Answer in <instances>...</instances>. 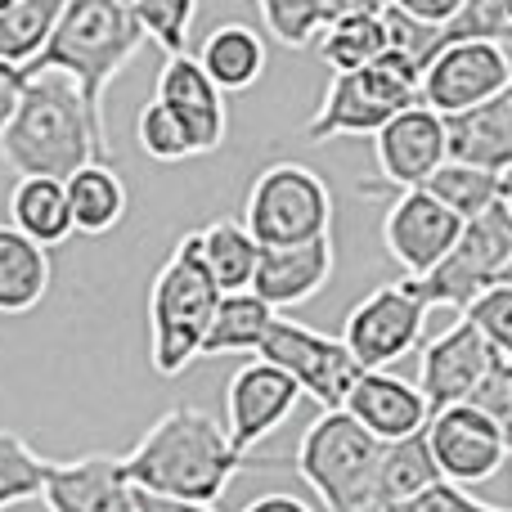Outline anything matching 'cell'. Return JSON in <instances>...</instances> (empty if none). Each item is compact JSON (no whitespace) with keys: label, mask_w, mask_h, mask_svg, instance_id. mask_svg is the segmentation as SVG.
Instances as JSON below:
<instances>
[{"label":"cell","mask_w":512,"mask_h":512,"mask_svg":"<svg viewBox=\"0 0 512 512\" xmlns=\"http://www.w3.org/2000/svg\"><path fill=\"white\" fill-rule=\"evenodd\" d=\"M122 468L135 490L185 504H216L230 490L243 468H252V454L234 450L221 418L203 414L194 405H171L149 432L122 454Z\"/></svg>","instance_id":"cell-1"},{"label":"cell","mask_w":512,"mask_h":512,"mask_svg":"<svg viewBox=\"0 0 512 512\" xmlns=\"http://www.w3.org/2000/svg\"><path fill=\"white\" fill-rule=\"evenodd\" d=\"M0 162L14 176L68 180L86 162H113V149L99 144L77 81L68 72H36L14 122L0 131Z\"/></svg>","instance_id":"cell-2"},{"label":"cell","mask_w":512,"mask_h":512,"mask_svg":"<svg viewBox=\"0 0 512 512\" xmlns=\"http://www.w3.org/2000/svg\"><path fill=\"white\" fill-rule=\"evenodd\" d=\"M144 23L135 14V0H68L54 36L32 63H23L27 77L36 72H68L77 81L86 113L95 122L99 144L108 149V126H104V95L113 77L140 54Z\"/></svg>","instance_id":"cell-3"},{"label":"cell","mask_w":512,"mask_h":512,"mask_svg":"<svg viewBox=\"0 0 512 512\" xmlns=\"http://www.w3.org/2000/svg\"><path fill=\"white\" fill-rule=\"evenodd\" d=\"M221 301V283L203 261L198 230L180 234V243L153 274L149 288V360L158 378H180L194 360H203V337Z\"/></svg>","instance_id":"cell-4"},{"label":"cell","mask_w":512,"mask_h":512,"mask_svg":"<svg viewBox=\"0 0 512 512\" xmlns=\"http://www.w3.org/2000/svg\"><path fill=\"white\" fill-rule=\"evenodd\" d=\"M378 459L382 441L346 409H324L301 432L297 477L315 490L324 512H378Z\"/></svg>","instance_id":"cell-5"},{"label":"cell","mask_w":512,"mask_h":512,"mask_svg":"<svg viewBox=\"0 0 512 512\" xmlns=\"http://www.w3.org/2000/svg\"><path fill=\"white\" fill-rule=\"evenodd\" d=\"M409 104H423V72L400 50H382L373 63L351 72H333L324 104L306 122L310 144H328L342 135H378Z\"/></svg>","instance_id":"cell-6"},{"label":"cell","mask_w":512,"mask_h":512,"mask_svg":"<svg viewBox=\"0 0 512 512\" xmlns=\"http://www.w3.org/2000/svg\"><path fill=\"white\" fill-rule=\"evenodd\" d=\"M512 261V198H499L481 216L463 221V234L427 274H405V283L427 306L468 310L490 283L504 279Z\"/></svg>","instance_id":"cell-7"},{"label":"cell","mask_w":512,"mask_h":512,"mask_svg":"<svg viewBox=\"0 0 512 512\" xmlns=\"http://www.w3.org/2000/svg\"><path fill=\"white\" fill-rule=\"evenodd\" d=\"M243 225L261 248H283V243H306L333 230V194L324 176L297 162H274L248 189Z\"/></svg>","instance_id":"cell-8"},{"label":"cell","mask_w":512,"mask_h":512,"mask_svg":"<svg viewBox=\"0 0 512 512\" xmlns=\"http://www.w3.org/2000/svg\"><path fill=\"white\" fill-rule=\"evenodd\" d=\"M256 355L270 364H279L283 373H292L301 387V396H310L319 409H342L351 396L355 378L364 373V364L351 355V346L342 337L315 333V328L297 324V319L274 315L265 328Z\"/></svg>","instance_id":"cell-9"},{"label":"cell","mask_w":512,"mask_h":512,"mask_svg":"<svg viewBox=\"0 0 512 512\" xmlns=\"http://www.w3.org/2000/svg\"><path fill=\"white\" fill-rule=\"evenodd\" d=\"M427 301L409 288L405 279L387 283V288L369 292L360 306L346 315L342 342L351 346V355L364 369H391L396 360H405L409 351H418L427 333Z\"/></svg>","instance_id":"cell-10"},{"label":"cell","mask_w":512,"mask_h":512,"mask_svg":"<svg viewBox=\"0 0 512 512\" xmlns=\"http://www.w3.org/2000/svg\"><path fill=\"white\" fill-rule=\"evenodd\" d=\"M373 158H378V185L423 189L436 167L450 162V126L436 108L409 104L373 135ZM378 185H364V194Z\"/></svg>","instance_id":"cell-11"},{"label":"cell","mask_w":512,"mask_h":512,"mask_svg":"<svg viewBox=\"0 0 512 512\" xmlns=\"http://www.w3.org/2000/svg\"><path fill=\"white\" fill-rule=\"evenodd\" d=\"M423 432L436 454L441 477L454 481V486H481V481H490L512 459L508 436L472 405L436 409Z\"/></svg>","instance_id":"cell-12"},{"label":"cell","mask_w":512,"mask_h":512,"mask_svg":"<svg viewBox=\"0 0 512 512\" xmlns=\"http://www.w3.org/2000/svg\"><path fill=\"white\" fill-rule=\"evenodd\" d=\"M512 81V59L504 41H459L423 68V104L441 117L468 113Z\"/></svg>","instance_id":"cell-13"},{"label":"cell","mask_w":512,"mask_h":512,"mask_svg":"<svg viewBox=\"0 0 512 512\" xmlns=\"http://www.w3.org/2000/svg\"><path fill=\"white\" fill-rule=\"evenodd\" d=\"M301 387L292 373H283L270 360H248L230 382H225V432H230L234 450L252 454L265 436H274L288 414L297 409Z\"/></svg>","instance_id":"cell-14"},{"label":"cell","mask_w":512,"mask_h":512,"mask_svg":"<svg viewBox=\"0 0 512 512\" xmlns=\"http://www.w3.org/2000/svg\"><path fill=\"white\" fill-rule=\"evenodd\" d=\"M463 216H454L427 189H400V198L391 203L387 221H382V248L405 274H427L445 252L459 243Z\"/></svg>","instance_id":"cell-15"},{"label":"cell","mask_w":512,"mask_h":512,"mask_svg":"<svg viewBox=\"0 0 512 512\" xmlns=\"http://www.w3.org/2000/svg\"><path fill=\"white\" fill-rule=\"evenodd\" d=\"M490 360H495V346L481 337V328L468 315L459 324H450L445 333H436L432 342H423L418 355V391H423L427 409H450L477 391V382L486 378Z\"/></svg>","instance_id":"cell-16"},{"label":"cell","mask_w":512,"mask_h":512,"mask_svg":"<svg viewBox=\"0 0 512 512\" xmlns=\"http://www.w3.org/2000/svg\"><path fill=\"white\" fill-rule=\"evenodd\" d=\"M153 99H162V104L180 117V126L189 131L198 158H203V153H216L225 144V131H230L225 90L203 72L198 54H167V63L158 68Z\"/></svg>","instance_id":"cell-17"},{"label":"cell","mask_w":512,"mask_h":512,"mask_svg":"<svg viewBox=\"0 0 512 512\" xmlns=\"http://www.w3.org/2000/svg\"><path fill=\"white\" fill-rule=\"evenodd\" d=\"M41 504L50 512H140L131 477H126L122 459H113V454L50 463Z\"/></svg>","instance_id":"cell-18"},{"label":"cell","mask_w":512,"mask_h":512,"mask_svg":"<svg viewBox=\"0 0 512 512\" xmlns=\"http://www.w3.org/2000/svg\"><path fill=\"white\" fill-rule=\"evenodd\" d=\"M333 234H319L306 243H283V248H261L252 274V292L261 301H270L274 310L301 306V301L319 297L333 279Z\"/></svg>","instance_id":"cell-19"},{"label":"cell","mask_w":512,"mask_h":512,"mask_svg":"<svg viewBox=\"0 0 512 512\" xmlns=\"http://www.w3.org/2000/svg\"><path fill=\"white\" fill-rule=\"evenodd\" d=\"M342 409L360 427H369L382 445L423 432L427 418H432L418 382L396 378V373H387V369H364L360 378H355V387H351V396H346Z\"/></svg>","instance_id":"cell-20"},{"label":"cell","mask_w":512,"mask_h":512,"mask_svg":"<svg viewBox=\"0 0 512 512\" xmlns=\"http://www.w3.org/2000/svg\"><path fill=\"white\" fill-rule=\"evenodd\" d=\"M450 126V158L486 171H512V81L481 99L468 113L445 117Z\"/></svg>","instance_id":"cell-21"},{"label":"cell","mask_w":512,"mask_h":512,"mask_svg":"<svg viewBox=\"0 0 512 512\" xmlns=\"http://www.w3.org/2000/svg\"><path fill=\"white\" fill-rule=\"evenodd\" d=\"M54 279L50 248L27 239L14 225H0V315H27L45 301Z\"/></svg>","instance_id":"cell-22"},{"label":"cell","mask_w":512,"mask_h":512,"mask_svg":"<svg viewBox=\"0 0 512 512\" xmlns=\"http://www.w3.org/2000/svg\"><path fill=\"white\" fill-rule=\"evenodd\" d=\"M9 225L36 239L41 248H59L72 234V207L68 185L54 176H18L9 189Z\"/></svg>","instance_id":"cell-23"},{"label":"cell","mask_w":512,"mask_h":512,"mask_svg":"<svg viewBox=\"0 0 512 512\" xmlns=\"http://www.w3.org/2000/svg\"><path fill=\"white\" fill-rule=\"evenodd\" d=\"M265 18V32L274 36L288 50H306L333 23L351 14H369V9H382L378 0H256Z\"/></svg>","instance_id":"cell-24"},{"label":"cell","mask_w":512,"mask_h":512,"mask_svg":"<svg viewBox=\"0 0 512 512\" xmlns=\"http://www.w3.org/2000/svg\"><path fill=\"white\" fill-rule=\"evenodd\" d=\"M68 207H72V230L77 234H108L122 225L126 216V185L108 162H86L81 171H72L68 180Z\"/></svg>","instance_id":"cell-25"},{"label":"cell","mask_w":512,"mask_h":512,"mask_svg":"<svg viewBox=\"0 0 512 512\" xmlns=\"http://www.w3.org/2000/svg\"><path fill=\"white\" fill-rule=\"evenodd\" d=\"M198 63H203V72L225 90V95L252 90L265 72V41L248 23H225L203 41Z\"/></svg>","instance_id":"cell-26"},{"label":"cell","mask_w":512,"mask_h":512,"mask_svg":"<svg viewBox=\"0 0 512 512\" xmlns=\"http://www.w3.org/2000/svg\"><path fill=\"white\" fill-rule=\"evenodd\" d=\"M279 315V310L270 306V301H261L252 288L243 292H221V301H216V315L212 324H207V337H203V355H243L261 346L265 328H270V319Z\"/></svg>","instance_id":"cell-27"},{"label":"cell","mask_w":512,"mask_h":512,"mask_svg":"<svg viewBox=\"0 0 512 512\" xmlns=\"http://www.w3.org/2000/svg\"><path fill=\"white\" fill-rule=\"evenodd\" d=\"M432 481H445V477H441V468H436L427 432L387 441L382 445V459H378V512L400 504V499H409V495H418V490H427Z\"/></svg>","instance_id":"cell-28"},{"label":"cell","mask_w":512,"mask_h":512,"mask_svg":"<svg viewBox=\"0 0 512 512\" xmlns=\"http://www.w3.org/2000/svg\"><path fill=\"white\" fill-rule=\"evenodd\" d=\"M427 194H436L454 216L472 221L481 216L486 207H495L499 198H512V176L508 171H486V167H472V162H441L436 176L427 180Z\"/></svg>","instance_id":"cell-29"},{"label":"cell","mask_w":512,"mask_h":512,"mask_svg":"<svg viewBox=\"0 0 512 512\" xmlns=\"http://www.w3.org/2000/svg\"><path fill=\"white\" fill-rule=\"evenodd\" d=\"M203 239V261L212 270V279L221 283V292H243L252 288L256 261H261V243L252 239V230L243 221H212L207 230H198Z\"/></svg>","instance_id":"cell-30"},{"label":"cell","mask_w":512,"mask_h":512,"mask_svg":"<svg viewBox=\"0 0 512 512\" xmlns=\"http://www.w3.org/2000/svg\"><path fill=\"white\" fill-rule=\"evenodd\" d=\"M68 0H18V5L0 9V59L5 63H32L54 36Z\"/></svg>","instance_id":"cell-31"},{"label":"cell","mask_w":512,"mask_h":512,"mask_svg":"<svg viewBox=\"0 0 512 512\" xmlns=\"http://www.w3.org/2000/svg\"><path fill=\"white\" fill-rule=\"evenodd\" d=\"M387 50V23H382V9H369V14H351L342 23H333L324 36H319V59L333 72H351L373 63Z\"/></svg>","instance_id":"cell-32"},{"label":"cell","mask_w":512,"mask_h":512,"mask_svg":"<svg viewBox=\"0 0 512 512\" xmlns=\"http://www.w3.org/2000/svg\"><path fill=\"white\" fill-rule=\"evenodd\" d=\"M45 468H50V463H45L23 436L0 427V512L41 499Z\"/></svg>","instance_id":"cell-33"},{"label":"cell","mask_w":512,"mask_h":512,"mask_svg":"<svg viewBox=\"0 0 512 512\" xmlns=\"http://www.w3.org/2000/svg\"><path fill=\"white\" fill-rule=\"evenodd\" d=\"M504 36H512L504 0H463L459 14H454L450 23L436 27L432 59L441 50H450V45H459V41H504Z\"/></svg>","instance_id":"cell-34"},{"label":"cell","mask_w":512,"mask_h":512,"mask_svg":"<svg viewBox=\"0 0 512 512\" xmlns=\"http://www.w3.org/2000/svg\"><path fill=\"white\" fill-rule=\"evenodd\" d=\"M135 140H140V149L149 153L153 162H189V158H198L189 131L180 126V117L171 113L162 99H149V104L140 108V117H135Z\"/></svg>","instance_id":"cell-35"},{"label":"cell","mask_w":512,"mask_h":512,"mask_svg":"<svg viewBox=\"0 0 512 512\" xmlns=\"http://www.w3.org/2000/svg\"><path fill=\"white\" fill-rule=\"evenodd\" d=\"M144 36L158 41L167 54H189V27H194L198 0H135Z\"/></svg>","instance_id":"cell-36"},{"label":"cell","mask_w":512,"mask_h":512,"mask_svg":"<svg viewBox=\"0 0 512 512\" xmlns=\"http://www.w3.org/2000/svg\"><path fill=\"white\" fill-rule=\"evenodd\" d=\"M463 315L481 328V337L495 346V355L512 360V283H490Z\"/></svg>","instance_id":"cell-37"},{"label":"cell","mask_w":512,"mask_h":512,"mask_svg":"<svg viewBox=\"0 0 512 512\" xmlns=\"http://www.w3.org/2000/svg\"><path fill=\"white\" fill-rule=\"evenodd\" d=\"M463 405L481 409V414H486L490 423L508 436V445H512V360L495 355V360H490V369H486V378L477 382V391H472Z\"/></svg>","instance_id":"cell-38"},{"label":"cell","mask_w":512,"mask_h":512,"mask_svg":"<svg viewBox=\"0 0 512 512\" xmlns=\"http://www.w3.org/2000/svg\"><path fill=\"white\" fill-rule=\"evenodd\" d=\"M382 512H508V508L481 504L477 495H468V490L454 486V481H432L427 490H418V495L400 499V504H391Z\"/></svg>","instance_id":"cell-39"},{"label":"cell","mask_w":512,"mask_h":512,"mask_svg":"<svg viewBox=\"0 0 512 512\" xmlns=\"http://www.w3.org/2000/svg\"><path fill=\"white\" fill-rule=\"evenodd\" d=\"M23 90H27V72L18 68V63L0 59V131L14 122L18 104H23Z\"/></svg>","instance_id":"cell-40"},{"label":"cell","mask_w":512,"mask_h":512,"mask_svg":"<svg viewBox=\"0 0 512 512\" xmlns=\"http://www.w3.org/2000/svg\"><path fill=\"white\" fill-rule=\"evenodd\" d=\"M391 5L405 9V14H409V18H418V23L441 27V23H450V18L459 14L463 0H391Z\"/></svg>","instance_id":"cell-41"},{"label":"cell","mask_w":512,"mask_h":512,"mask_svg":"<svg viewBox=\"0 0 512 512\" xmlns=\"http://www.w3.org/2000/svg\"><path fill=\"white\" fill-rule=\"evenodd\" d=\"M243 512H315L306 499L288 495V490H274V495H256L252 504H243Z\"/></svg>","instance_id":"cell-42"},{"label":"cell","mask_w":512,"mask_h":512,"mask_svg":"<svg viewBox=\"0 0 512 512\" xmlns=\"http://www.w3.org/2000/svg\"><path fill=\"white\" fill-rule=\"evenodd\" d=\"M135 499H140V512H216L212 504H185V499H162L144 490H135Z\"/></svg>","instance_id":"cell-43"},{"label":"cell","mask_w":512,"mask_h":512,"mask_svg":"<svg viewBox=\"0 0 512 512\" xmlns=\"http://www.w3.org/2000/svg\"><path fill=\"white\" fill-rule=\"evenodd\" d=\"M499 283H512V261H508V270H504V279H499Z\"/></svg>","instance_id":"cell-44"},{"label":"cell","mask_w":512,"mask_h":512,"mask_svg":"<svg viewBox=\"0 0 512 512\" xmlns=\"http://www.w3.org/2000/svg\"><path fill=\"white\" fill-rule=\"evenodd\" d=\"M504 9H508V23H512V0H504Z\"/></svg>","instance_id":"cell-45"},{"label":"cell","mask_w":512,"mask_h":512,"mask_svg":"<svg viewBox=\"0 0 512 512\" xmlns=\"http://www.w3.org/2000/svg\"><path fill=\"white\" fill-rule=\"evenodd\" d=\"M9 5H18V0H0V9H9Z\"/></svg>","instance_id":"cell-46"},{"label":"cell","mask_w":512,"mask_h":512,"mask_svg":"<svg viewBox=\"0 0 512 512\" xmlns=\"http://www.w3.org/2000/svg\"><path fill=\"white\" fill-rule=\"evenodd\" d=\"M378 5H391V0H378Z\"/></svg>","instance_id":"cell-47"},{"label":"cell","mask_w":512,"mask_h":512,"mask_svg":"<svg viewBox=\"0 0 512 512\" xmlns=\"http://www.w3.org/2000/svg\"><path fill=\"white\" fill-rule=\"evenodd\" d=\"M508 176H512V171H508Z\"/></svg>","instance_id":"cell-48"}]
</instances>
